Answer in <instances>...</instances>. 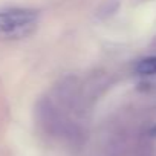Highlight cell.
<instances>
[{
  "mask_svg": "<svg viewBox=\"0 0 156 156\" xmlns=\"http://www.w3.org/2000/svg\"><path fill=\"white\" fill-rule=\"evenodd\" d=\"M40 23V12L28 8L0 11V41H14L32 35Z\"/></svg>",
  "mask_w": 156,
  "mask_h": 156,
  "instance_id": "cell-1",
  "label": "cell"
},
{
  "mask_svg": "<svg viewBox=\"0 0 156 156\" xmlns=\"http://www.w3.org/2000/svg\"><path fill=\"white\" fill-rule=\"evenodd\" d=\"M135 69L139 75H156V55L142 58Z\"/></svg>",
  "mask_w": 156,
  "mask_h": 156,
  "instance_id": "cell-2",
  "label": "cell"
}]
</instances>
